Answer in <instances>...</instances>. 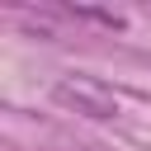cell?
Returning <instances> with one entry per match:
<instances>
[{"instance_id": "1", "label": "cell", "mask_w": 151, "mask_h": 151, "mask_svg": "<svg viewBox=\"0 0 151 151\" xmlns=\"http://www.w3.org/2000/svg\"><path fill=\"white\" fill-rule=\"evenodd\" d=\"M57 99L71 104L76 113H90V118H113V113H118V99H113L99 80H90V76H66V80H57Z\"/></svg>"}, {"instance_id": "2", "label": "cell", "mask_w": 151, "mask_h": 151, "mask_svg": "<svg viewBox=\"0 0 151 151\" xmlns=\"http://www.w3.org/2000/svg\"><path fill=\"white\" fill-rule=\"evenodd\" d=\"M71 14L85 19V24H99V28H123V24H127L123 14H113V9H90V5H71Z\"/></svg>"}]
</instances>
